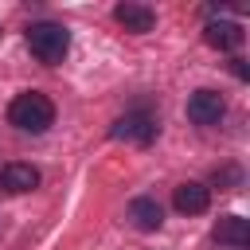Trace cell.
I'll list each match as a JSON object with an SVG mask.
<instances>
[{
    "mask_svg": "<svg viewBox=\"0 0 250 250\" xmlns=\"http://www.w3.org/2000/svg\"><path fill=\"white\" fill-rule=\"evenodd\" d=\"M8 121L16 125V129H23V133H43L51 121H55V105H51V98L47 94H20L12 105H8Z\"/></svg>",
    "mask_w": 250,
    "mask_h": 250,
    "instance_id": "obj_1",
    "label": "cell"
},
{
    "mask_svg": "<svg viewBox=\"0 0 250 250\" xmlns=\"http://www.w3.org/2000/svg\"><path fill=\"white\" fill-rule=\"evenodd\" d=\"M27 47H31V55H35L39 62L55 66V62H62V55H66V47H70V35H66V27H59V23H31V27H27Z\"/></svg>",
    "mask_w": 250,
    "mask_h": 250,
    "instance_id": "obj_2",
    "label": "cell"
},
{
    "mask_svg": "<svg viewBox=\"0 0 250 250\" xmlns=\"http://www.w3.org/2000/svg\"><path fill=\"white\" fill-rule=\"evenodd\" d=\"M223 109H227V102H223L219 90H195V94L188 98V117H191L195 125H215V121L223 117Z\"/></svg>",
    "mask_w": 250,
    "mask_h": 250,
    "instance_id": "obj_3",
    "label": "cell"
},
{
    "mask_svg": "<svg viewBox=\"0 0 250 250\" xmlns=\"http://www.w3.org/2000/svg\"><path fill=\"white\" fill-rule=\"evenodd\" d=\"M113 20H117L125 31H133V35H145V31H152V23H156L152 8H145V4H129V0L113 8Z\"/></svg>",
    "mask_w": 250,
    "mask_h": 250,
    "instance_id": "obj_4",
    "label": "cell"
},
{
    "mask_svg": "<svg viewBox=\"0 0 250 250\" xmlns=\"http://www.w3.org/2000/svg\"><path fill=\"white\" fill-rule=\"evenodd\" d=\"M203 43L215 47V51H234V47L242 43V27H238L234 20H211V23L203 27Z\"/></svg>",
    "mask_w": 250,
    "mask_h": 250,
    "instance_id": "obj_5",
    "label": "cell"
},
{
    "mask_svg": "<svg viewBox=\"0 0 250 250\" xmlns=\"http://www.w3.org/2000/svg\"><path fill=\"white\" fill-rule=\"evenodd\" d=\"M113 137H121V141H137V145H148V141L156 137V121H152L148 113H129V117H121V121L113 125Z\"/></svg>",
    "mask_w": 250,
    "mask_h": 250,
    "instance_id": "obj_6",
    "label": "cell"
},
{
    "mask_svg": "<svg viewBox=\"0 0 250 250\" xmlns=\"http://www.w3.org/2000/svg\"><path fill=\"white\" fill-rule=\"evenodd\" d=\"M172 203H176V211H180V215H203V211H207V203H211V191H207L203 184L188 180V184H180V188H176Z\"/></svg>",
    "mask_w": 250,
    "mask_h": 250,
    "instance_id": "obj_7",
    "label": "cell"
},
{
    "mask_svg": "<svg viewBox=\"0 0 250 250\" xmlns=\"http://www.w3.org/2000/svg\"><path fill=\"white\" fill-rule=\"evenodd\" d=\"M4 188L8 191H16V195H23V191H31V188H39V168L35 164H23V160H16V164H8L4 168Z\"/></svg>",
    "mask_w": 250,
    "mask_h": 250,
    "instance_id": "obj_8",
    "label": "cell"
},
{
    "mask_svg": "<svg viewBox=\"0 0 250 250\" xmlns=\"http://www.w3.org/2000/svg\"><path fill=\"white\" fill-rule=\"evenodd\" d=\"M215 242H223V246H246L250 242V223L242 215H223L215 223Z\"/></svg>",
    "mask_w": 250,
    "mask_h": 250,
    "instance_id": "obj_9",
    "label": "cell"
},
{
    "mask_svg": "<svg viewBox=\"0 0 250 250\" xmlns=\"http://www.w3.org/2000/svg\"><path fill=\"white\" fill-rule=\"evenodd\" d=\"M129 219H133L141 230H156V227L164 223V211H160V203H156V199H148V195H137V199L129 203Z\"/></svg>",
    "mask_w": 250,
    "mask_h": 250,
    "instance_id": "obj_10",
    "label": "cell"
}]
</instances>
